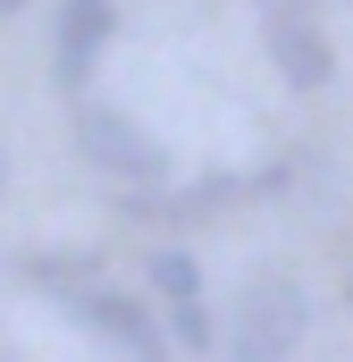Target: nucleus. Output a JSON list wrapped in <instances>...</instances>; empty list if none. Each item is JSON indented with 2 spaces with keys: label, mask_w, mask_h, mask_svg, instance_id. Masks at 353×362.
Returning a JSON list of instances; mask_svg holds the SVG:
<instances>
[{
  "label": "nucleus",
  "mask_w": 353,
  "mask_h": 362,
  "mask_svg": "<svg viewBox=\"0 0 353 362\" xmlns=\"http://www.w3.org/2000/svg\"><path fill=\"white\" fill-rule=\"evenodd\" d=\"M76 144H85L92 169L118 177V185H160L169 177V152H160L126 110H109V101H76Z\"/></svg>",
  "instance_id": "obj_1"
},
{
  "label": "nucleus",
  "mask_w": 353,
  "mask_h": 362,
  "mask_svg": "<svg viewBox=\"0 0 353 362\" xmlns=\"http://www.w3.org/2000/svg\"><path fill=\"white\" fill-rule=\"evenodd\" d=\"M303 320H311L303 286H294V278H261V286L236 303L227 354H236V362H286V354H294V337H303Z\"/></svg>",
  "instance_id": "obj_2"
},
{
  "label": "nucleus",
  "mask_w": 353,
  "mask_h": 362,
  "mask_svg": "<svg viewBox=\"0 0 353 362\" xmlns=\"http://www.w3.org/2000/svg\"><path fill=\"white\" fill-rule=\"evenodd\" d=\"M59 303H68V312H76V320H85L118 362H169V337L143 320V303H135V295H118V286H101V278H76Z\"/></svg>",
  "instance_id": "obj_3"
},
{
  "label": "nucleus",
  "mask_w": 353,
  "mask_h": 362,
  "mask_svg": "<svg viewBox=\"0 0 353 362\" xmlns=\"http://www.w3.org/2000/svg\"><path fill=\"white\" fill-rule=\"evenodd\" d=\"M109 25H118L109 0H68V8H59V42H51V76H59V93H85L92 85V59L109 51Z\"/></svg>",
  "instance_id": "obj_4"
},
{
  "label": "nucleus",
  "mask_w": 353,
  "mask_h": 362,
  "mask_svg": "<svg viewBox=\"0 0 353 362\" xmlns=\"http://www.w3.org/2000/svg\"><path fill=\"white\" fill-rule=\"evenodd\" d=\"M152 295H160V312H169L176 346L202 354V346H210V303H202V270H193V253L160 245V253H152Z\"/></svg>",
  "instance_id": "obj_5"
},
{
  "label": "nucleus",
  "mask_w": 353,
  "mask_h": 362,
  "mask_svg": "<svg viewBox=\"0 0 353 362\" xmlns=\"http://www.w3.org/2000/svg\"><path fill=\"white\" fill-rule=\"evenodd\" d=\"M269 59H277V76L294 93H320L337 76V51H328V34L311 25V17H294V8H269Z\"/></svg>",
  "instance_id": "obj_6"
},
{
  "label": "nucleus",
  "mask_w": 353,
  "mask_h": 362,
  "mask_svg": "<svg viewBox=\"0 0 353 362\" xmlns=\"http://www.w3.org/2000/svg\"><path fill=\"white\" fill-rule=\"evenodd\" d=\"M0 202H8V135H0Z\"/></svg>",
  "instance_id": "obj_7"
},
{
  "label": "nucleus",
  "mask_w": 353,
  "mask_h": 362,
  "mask_svg": "<svg viewBox=\"0 0 353 362\" xmlns=\"http://www.w3.org/2000/svg\"><path fill=\"white\" fill-rule=\"evenodd\" d=\"M8 8H25V0H0V17H8Z\"/></svg>",
  "instance_id": "obj_8"
}]
</instances>
